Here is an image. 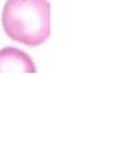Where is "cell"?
I'll return each instance as SVG.
<instances>
[{
    "label": "cell",
    "instance_id": "1",
    "mask_svg": "<svg viewBox=\"0 0 138 146\" xmlns=\"http://www.w3.org/2000/svg\"><path fill=\"white\" fill-rule=\"evenodd\" d=\"M2 25L6 35L26 46H40L50 35V3L47 0H8Z\"/></svg>",
    "mask_w": 138,
    "mask_h": 146
},
{
    "label": "cell",
    "instance_id": "2",
    "mask_svg": "<svg viewBox=\"0 0 138 146\" xmlns=\"http://www.w3.org/2000/svg\"><path fill=\"white\" fill-rule=\"evenodd\" d=\"M3 72L35 73L36 67L26 52L17 47H5L0 50V73Z\"/></svg>",
    "mask_w": 138,
    "mask_h": 146
}]
</instances>
